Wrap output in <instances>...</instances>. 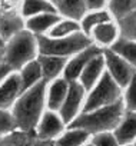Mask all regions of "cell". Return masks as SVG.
Listing matches in <instances>:
<instances>
[{
	"label": "cell",
	"mask_w": 136,
	"mask_h": 146,
	"mask_svg": "<svg viewBox=\"0 0 136 146\" xmlns=\"http://www.w3.org/2000/svg\"><path fill=\"white\" fill-rule=\"evenodd\" d=\"M5 64V53H3V47H0V66Z\"/></svg>",
	"instance_id": "1f68e13d"
},
{
	"label": "cell",
	"mask_w": 136,
	"mask_h": 146,
	"mask_svg": "<svg viewBox=\"0 0 136 146\" xmlns=\"http://www.w3.org/2000/svg\"><path fill=\"white\" fill-rule=\"evenodd\" d=\"M122 103L126 112L136 113V75L135 78L123 88L122 92Z\"/></svg>",
	"instance_id": "484cf974"
},
{
	"label": "cell",
	"mask_w": 136,
	"mask_h": 146,
	"mask_svg": "<svg viewBox=\"0 0 136 146\" xmlns=\"http://www.w3.org/2000/svg\"><path fill=\"white\" fill-rule=\"evenodd\" d=\"M37 39H39L40 54L57 56V57H64V59H70L76 53L93 44L90 37L86 36L83 32L73 36H67V37H59V39L47 37V36H42Z\"/></svg>",
	"instance_id": "277c9868"
},
{
	"label": "cell",
	"mask_w": 136,
	"mask_h": 146,
	"mask_svg": "<svg viewBox=\"0 0 136 146\" xmlns=\"http://www.w3.org/2000/svg\"><path fill=\"white\" fill-rule=\"evenodd\" d=\"M56 10L62 17L76 22H80L89 12L86 0H60L56 5Z\"/></svg>",
	"instance_id": "ac0fdd59"
},
{
	"label": "cell",
	"mask_w": 136,
	"mask_h": 146,
	"mask_svg": "<svg viewBox=\"0 0 136 146\" xmlns=\"http://www.w3.org/2000/svg\"><path fill=\"white\" fill-rule=\"evenodd\" d=\"M60 19H62V16L57 12L42 13V15H37V16H33V17L25 20V29L37 37L47 36V33L53 29V26Z\"/></svg>",
	"instance_id": "5bb4252c"
},
{
	"label": "cell",
	"mask_w": 136,
	"mask_h": 146,
	"mask_svg": "<svg viewBox=\"0 0 136 146\" xmlns=\"http://www.w3.org/2000/svg\"><path fill=\"white\" fill-rule=\"evenodd\" d=\"M113 135L116 136L120 146L133 145L136 140V113L125 110V115L113 130Z\"/></svg>",
	"instance_id": "e0dca14e"
},
{
	"label": "cell",
	"mask_w": 136,
	"mask_h": 146,
	"mask_svg": "<svg viewBox=\"0 0 136 146\" xmlns=\"http://www.w3.org/2000/svg\"><path fill=\"white\" fill-rule=\"evenodd\" d=\"M17 75L20 78L23 90H27V89L39 85L40 82H43V73H42V67H40V63L37 59L25 64L20 70H17Z\"/></svg>",
	"instance_id": "d6986e66"
},
{
	"label": "cell",
	"mask_w": 136,
	"mask_h": 146,
	"mask_svg": "<svg viewBox=\"0 0 136 146\" xmlns=\"http://www.w3.org/2000/svg\"><path fill=\"white\" fill-rule=\"evenodd\" d=\"M135 7V0H109L107 10L115 20H120L127 16Z\"/></svg>",
	"instance_id": "d4e9b609"
},
{
	"label": "cell",
	"mask_w": 136,
	"mask_h": 146,
	"mask_svg": "<svg viewBox=\"0 0 136 146\" xmlns=\"http://www.w3.org/2000/svg\"><path fill=\"white\" fill-rule=\"evenodd\" d=\"M37 60L40 63L42 73H43V80L46 83L63 78V73H64V69H66V64H67V59L57 57V56L39 54Z\"/></svg>",
	"instance_id": "9a60e30c"
},
{
	"label": "cell",
	"mask_w": 136,
	"mask_h": 146,
	"mask_svg": "<svg viewBox=\"0 0 136 146\" xmlns=\"http://www.w3.org/2000/svg\"><path fill=\"white\" fill-rule=\"evenodd\" d=\"M67 125L62 119V116L57 112L46 110L43 116L40 117L39 123L34 127V135L37 139L44 142H56L60 135L66 130Z\"/></svg>",
	"instance_id": "ba28073f"
},
{
	"label": "cell",
	"mask_w": 136,
	"mask_h": 146,
	"mask_svg": "<svg viewBox=\"0 0 136 146\" xmlns=\"http://www.w3.org/2000/svg\"><path fill=\"white\" fill-rule=\"evenodd\" d=\"M49 2H52V3H53V5H54V6H56V5H57V3H59V2H60V0H49Z\"/></svg>",
	"instance_id": "836d02e7"
},
{
	"label": "cell",
	"mask_w": 136,
	"mask_h": 146,
	"mask_svg": "<svg viewBox=\"0 0 136 146\" xmlns=\"http://www.w3.org/2000/svg\"><path fill=\"white\" fill-rule=\"evenodd\" d=\"M117 23L120 26V32L123 37L136 40V10H132L127 16L117 20Z\"/></svg>",
	"instance_id": "4316f807"
},
{
	"label": "cell",
	"mask_w": 136,
	"mask_h": 146,
	"mask_svg": "<svg viewBox=\"0 0 136 146\" xmlns=\"http://www.w3.org/2000/svg\"><path fill=\"white\" fill-rule=\"evenodd\" d=\"M90 137L92 136L83 129L67 126L54 143L56 146H85L90 140Z\"/></svg>",
	"instance_id": "44dd1931"
},
{
	"label": "cell",
	"mask_w": 136,
	"mask_h": 146,
	"mask_svg": "<svg viewBox=\"0 0 136 146\" xmlns=\"http://www.w3.org/2000/svg\"><path fill=\"white\" fill-rule=\"evenodd\" d=\"M82 33V27H80V22L72 20V19H64L62 17L54 26L53 29L47 33V37H67V36H73Z\"/></svg>",
	"instance_id": "cb8c5ba5"
},
{
	"label": "cell",
	"mask_w": 136,
	"mask_h": 146,
	"mask_svg": "<svg viewBox=\"0 0 136 146\" xmlns=\"http://www.w3.org/2000/svg\"><path fill=\"white\" fill-rule=\"evenodd\" d=\"M105 73H106V67H105V59H103V50H102L85 66L78 82L86 89V92H89L103 78Z\"/></svg>",
	"instance_id": "7c38bea8"
},
{
	"label": "cell",
	"mask_w": 136,
	"mask_h": 146,
	"mask_svg": "<svg viewBox=\"0 0 136 146\" xmlns=\"http://www.w3.org/2000/svg\"><path fill=\"white\" fill-rule=\"evenodd\" d=\"M22 92V82L17 72H12L6 80L0 85V110L10 112Z\"/></svg>",
	"instance_id": "8fae6325"
},
{
	"label": "cell",
	"mask_w": 136,
	"mask_h": 146,
	"mask_svg": "<svg viewBox=\"0 0 136 146\" xmlns=\"http://www.w3.org/2000/svg\"><path fill=\"white\" fill-rule=\"evenodd\" d=\"M103 59H105V67L106 73L123 89L136 75V69L129 64L123 57H120L117 53H115L112 49L103 50Z\"/></svg>",
	"instance_id": "8992f818"
},
{
	"label": "cell",
	"mask_w": 136,
	"mask_h": 146,
	"mask_svg": "<svg viewBox=\"0 0 136 146\" xmlns=\"http://www.w3.org/2000/svg\"><path fill=\"white\" fill-rule=\"evenodd\" d=\"M133 146H136V140H135V143H133Z\"/></svg>",
	"instance_id": "d590c367"
},
{
	"label": "cell",
	"mask_w": 136,
	"mask_h": 146,
	"mask_svg": "<svg viewBox=\"0 0 136 146\" xmlns=\"http://www.w3.org/2000/svg\"><path fill=\"white\" fill-rule=\"evenodd\" d=\"M123 89L107 75L105 73L103 78L88 92L83 112H90L95 109L112 106L122 100Z\"/></svg>",
	"instance_id": "5b68a950"
},
{
	"label": "cell",
	"mask_w": 136,
	"mask_h": 146,
	"mask_svg": "<svg viewBox=\"0 0 136 146\" xmlns=\"http://www.w3.org/2000/svg\"><path fill=\"white\" fill-rule=\"evenodd\" d=\"M46 86L43 80L39 85L23 90L16 103L13 105L10 113L15 120L16 129L25 133L34 132L36 125L39 123L43 113L47 110L46 106Z\"/></svg>",
	"instance_id": "6da1fadb"
},
{
	"label": "cell",
	"mask_w": 136,
	"mask_h": 146,
	"mask_svg": "<svg viewBox=\"0 0 136 146\" xmlns=\"http://www.w3.org/2000/svg\"><path fill=\"white\" fill-rule=\"evenodd\" d=\"M23 29L25 19L22 17L20 10H0V35L5 42Z\"/></svg>",
	"instance_id": "2e32d148"
},
{
	"label": "cell",
	"mask_w": 136,
	"mask_h": 146,
	"mask_svg": "<svg viewBox=\"0 0 136 146\" xmlns=\"http://www.w3.org/2000/svg\"><path fill=\"white\" fill-rule=\"evenodd\" d=\"M127 146H133V145H127Z\"/></svg>",
	"instance_id": "8d00e7d4"
},
{
	"label": "cell",
	"mask_w": 136,
	"mask_h": 146,
	"mask_svg": "<svg viewBox=\"0 0 136 146\" xmlns=\"http://www.w3.org/2000/svg\"><path fill=\"white\" fill-rule=\"evenodd\" d=\"M85 146H95V145H93V143H92V142H90V140H89V142H88V143H86V145H85Z\"/></svg>",
	"instance_id": "e575fe53"
},
{
	"label": "cell",
	"mask_w": 136,
	"mask_h": 146,
	"mask_svg": "<svg viewBox=\"0 0 136 146\" xmlns=\"http://www.w3.org/2000/svg\"><path fill=\"white\" fill-rule=\"evenodd\" d=\"M86 95H88L86 89L79 82H70V86H69V90H67V95L64 98V102H63L60 110L57 112L67 126L83 112Z\"/></svg>",
	"instance_id": "52a82bcc"
},
{
	"label": "cell",
	"mask_w": 136,
	"mask_h": 146,
	"mask_svg": "<svg viewBox=\"0 0 136 146\" xmlns=\"http://www.w3.org/2000/svg\"><path fill=\"white\" fill-rule=\"evenodd\" d=\"M90 142L95 146H120L113 132H103V133L93 135L90 137Z\"/></svg>",
	"instance_id": "f1b7e54d"
},
{
	"label": "cell",
	"mask_w": 136,
	"mask_h": 146,
	"mask_svg": "<svg viewBox=\"0 0 136 146\" xmlns=\"http://www.w3.org/2000/svg\"><path fill=\"white\" fill-rule=\"evenodd\" d=\"M70 82H67L64 78L56 79L53 82H49L46 86V106L47 110H53V112H59L64 98L69 90Z\"/></svg>",
	"instance_id": "4fadbf2b"
},
{
	"label": "cell",
	"mask_w": 136,
	"mask_h": 146,
	"mask_svg": "<svg viewBox=\"0 0 136 146\" xmlns=\"http://www.w3.org/2000/svg\"><path fill=\"white\" fill-rule=\"evenodd\" d=\"M3 53L5 64L13 72H17L25 64L39 57V39L29 30L23 29L5 42Z\"/></svg>",
	"instance_id": "7a4b0ae2"
},
{
	"label": "cell",
	"mask_w": 136,
	"mask_h": 146,
	"mask_svg": "<svg viewBox=\"0 0 136 146\" xmlns=\"http://www.w3.org/2000/svg\"><path fill=\"white\" fill-rule=\"evenodd\" d=\"M123 115H125V106L120 100L112 106L95 109L90 112H82L69 126L83 129L90 136H93L103 132H113Z\"/></svg>",
	"instance_id": "3957f363"
},
{
	"label": "cell",
	"mask_w": 136,
	"mask_h": 146,
	"mask_svg": "<svg viewBox=\"0 0 136 146\" xmlns=\"http://www.w3.org/2000/svg\"><path fill=\"white\" fill-rule=\"evenodd\" d=\"M16 129L15 120L12 117V113L7 110H0V139H3L13 133Z\"/></svg>",
	"instance_id": "83f0119b"
},
{
	"label": "cell",
	"mask_w": 136,
	"mask_h": 146,
	"mask_svg": "<svg viewBox=\"0 0 136 146\" xmlns=\"http://www.w3.org/2000/svg\"><path fill=\"white\" fill-rule=\"evenodd\" d=\"M110 49L136 69V40L135 39L122 36Z\"/></svg>",
	"instance_id": "603a6c76"
},
{
	"label": "cell",
	"mask_w": 136,
	"mask_h": 146,
	"mask_svg": "<svg viewBox=\"0 0 136 146\" xmlns=\"http://www.w3.org/2000/svg\"><path fill=\"white\" fill-rule=\"evenodd\" d=\"M20 15L25 20L42 15V13H52L57 12L56 6L49 0H22L20 2Z\"/></svg>",
	"instance_id": "ffe728a7"
},
{
	"label": "cell",
	"mask_w": 136,
	"mask_h": 146,
	"mask_svg": "<svg viewBox=\"0 0 136 146\" xmlns=\"http://www.w3.org/2000/svg\"><path fill=\"white\" fill-rule=\"evenodd\" d=\"M92 43L98 47H100L102 50L105 49H110L120 37H122V32H120V26L117 23V20H109L105 22L102 25H99L98 27H95L90 35H89Z\"/></svg>",
	"instance_id": "30bf717a"
},
{
	"label": "cell",
	"mask_w": 136,
	"mask_h": 146,
	"mask_svg": "<svg viewBox=\"0 0 136 146\" xmlns=\"http://www.w3.org/2000/svg\"><path fill=\"white\" fill-rule=\"evenodd\" d=\"M3 46H5V40H3L2 35H0V47H3Z\"/></svg>",
	"instance_id": "d6a6232c"
},
{
	"label": "cell",
	"mask_w": 136,
	"mask_h": 146,
	"mask_svg": "<svg viewBox=\"0 0 136 146\" xmlns=\"http://www.w3.org/2000/svg\"><path fill=\"white\" fill-rule=\"evenodd\" d=\"M100 52H102L100 47H98L95 44H90L89 47L83 49L79 53H76L70 59H67V64H66V69H64V73H63V78L67 82H78L82 70L85 69V66L95 56H98Z\"/></svg>",
	"instance_id": "9c48e42d"
},
{
	"label": "cell",
	"mask_w": 136,
	"mask_h": 146,
	"mask_svg": "<svg viewBox=\"0 0 136 146\" xmlns=\"http://www.w3.org/2000/svg\"><path fill=\"white\" fill-rule=\"evenodd\" d=\"M109 20H115L113 16L110 15V12L107 9H100V10H89L85 17L80 20V27H82V32L89 36L90 32L98 27L99 25L105 23V22H109Z\"/></svg>",
	"instance_id": "7402d4cb"
},
{
	"label": "cell",
	"mask_w": 136,
	"mask_h": 146,
	"mask_svg": "<svg viewBox=\"0 0 136 146\" xmlns=\"http://www.w3.org/2000/svg\"><path fill=\"white\" fill-rule=\"evenodd\" d=\"M13 70L9 67V66H6V64H3V66H0V85H2L5 80H6V78L10 75Z\"/></svg>",
	"instance_id": "4dcf8cb0"
},
{
	"label": "cell",
	"mask_w": 136,
	"mask_h": 146,
	"mask_svg": "<svg viewBox=\"0 0 136 146\" xmlns=\"http://www.w3.org/2000/svg\"><path fill=\"white\" fill-rule=\"evenodd\" d=\"M86 3L89 10H100V9H107L109 0H86Z\"/></svg>",
	"instance_id": "f546056e"
}]
</instances>
